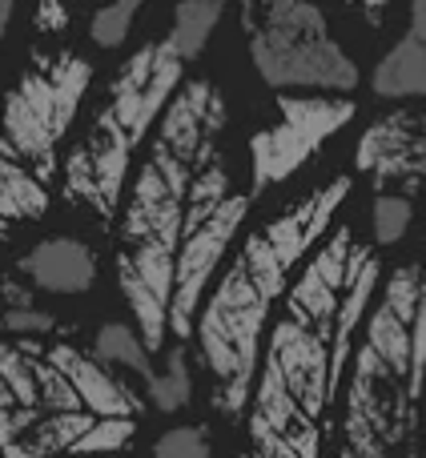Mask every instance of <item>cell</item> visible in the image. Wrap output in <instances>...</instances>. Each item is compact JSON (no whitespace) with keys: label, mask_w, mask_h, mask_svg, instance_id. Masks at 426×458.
<instances>
[{"label":"cell","mask_w":426,"mask_h":458,"mask_svg":"<svg viewBox=\"0 0 426 458\" xmlns=\"http://www.w3.org/2000/svg\"><path fill=\"white\" fill-rule=\"evenodd\" d=\"M48 362L69 378V386L77 390L81 406L89 414H97V419H133L137 414V398L129 394V386L113 370H105L97 358L77 354L72 346H56Z\"/></svg>","instance_id":"cell-12"},{"label":"cell","mask_w":426,"mask_h":458,"mask_svg":"<svg viewBox=\"0 0 426 458\" xmlns=\"http://www.w3.org/2000/svg\"><path fill=\"white\" fill-rule=\"evenodd\" d=\"M242 29L253 69L277 93L346 97L358 89V64L310 0H242Z\"/></svg>","instance_id":"cell-6"},{"label":"cell","mask_w":426,"mask_h":458,"mask_svg":"<svg viewBox=\"0 0 426 458\" xmlns=\"http://www.w3.org/2000/svg\"><path fill=\"white\" fill-rule=\"evenodd\" d=\"M93 350H97V362L105 366V370H113V374H137V378H149L153 374V350L141 342V334L133 330V326H125V322H105L101 326V334H97V342H93Z\"/></svg>","instance_id":"cell-15"},{"label":"cell","mask_w":426,"mask_h":458,"mask_svg":"<svg viewBox=\"0 0 426 458\" xmlns=\"http://www.w3.org/2000/svg\"><path fill=\"white\" fill-rule=\"evenodd\" d=\"M153 458H213L201 427H174L153 443Z\"/></svg>","instance_id":"cell-20"},{"label":"cell","mask_w":426,"mask_h":458,"mask_svg":"<svg viewBox=\"0 0 426 458\" xmlns=\"http://www.w3.org/2000/svg\"><path fill=\"white\" fill-rule=\"evenodd\" d=\"M221 13H226L221 0H177L174 21H169V37H166V45L174 48L177 61L185 64V61H198V56L206 53Z\"/></svg>","instance_id":"cell-14"},{"label":"cell","mask_w":426,"mask_h":458,"mask_svg":"<svg viewBox=\"0 0 426 458\" xmlns=\"http://www.w3.org/2000/svg\"><path fill=\"white\" fill-rule=\"evenodd\" d=\"M242 458H253V454H242Z\"/></svg>","instance_id":"cell-26"},{"label":"cell","mask_w":426,"mask_h":458,"mask_svg":"<svg viewBox=\"0 0 426 458\" xmlns=\"http://www.w3.org/2000/svg\"><path fill=\"white\" fill-rule=\"evenodd\" d=\"M221 125L209 129L201 141L198 165L190 177V193H185V217H182V245H177V266H174V298H169V330L177 342L193 334V318L206 298L213 274H217L221 258H226L229 242L237 237L245 214H250L253 198L234 190V177L221 157Z\"/></svg>","instance_id":"cell-7"},{"label":"cell","mask_w":426,"mask_h":458,"mask_svg":"<svg viewBox=\"0 0 426 458\" xmlns=\"http://www.w3.org/2000/svg\"><path fill=\"white\" fill-rule=\"evenodd\" d=\"M145 398L149 406H158L161 414H177L182 406H190L193 398V382H190V366H185V354L182 350H169L166 354V366H153V374L145 378Z\"/></svg>","instance_id":"cell-16"},{"label":"cell","mask_w":426,"mask_h":458,"mask_svg":"<svg viewBox=\"0 0 426 458\" xmlns=\"http://www.w3.org/2000/svg\"><path fill=\"white\" fill-rule=\"evenodd\" d=\"M414 222V201L406 193H379L371 206V229L382 245L403 242V233Z\"/></svg>","instance_id":"cell-19"},{"label":"cell","mask_w":426,"mask_h":458,"mask_svg":"<svg viewBox=\"0 0 426 458\" xmlns=\"http://www.w3.org/2000/svg\"><path fill=\"white\" fill-rule=\"evenodd\" d=\"M0 326L13 334H48L56 326V318L45 314V310H37V306H13L0 314Z\"/></svg>","instance_id":"cell-21"},{"label":"cell","mask_w":426,"mask_h":458,"mask_svg":"<svg viewBox=\"0 0 426 458\" xmlns=\"http://www.w3.org/2000/svg\"><path fill=\"white\" fill-rule=\"evenodd\" d=\"M406 32L426 45V0H411V24H406Z\"/></svg>","instance_id":"cell-23"},{"label":"cell","mask_w":426,"mask_h":458,"mask_svg":"<svg viewBox=\"0 0 426 458\" xmlns=\"http://www.w3.org/2000/svg\"><path fill=\"white\" fill-rule=\"evenodd\" d=\"M371 89L382 101H422L426 97V45L406 32L371 72Z\"/></svg>","instance_id":"cell-13"},{"label":"cell","mask_w":426,"mask_h":458,"mask_svg":"<svg viewBox=\"0 0 426 458\" xmlns=\"http://www.w3.org/2000/svg\"><path fill=\"white\" fill-rule=\"evenodd\" d=\"M422 398H426V390H422ZM419 435H422V446H426V422H422V430H419Z\"/></svg>","instance_id":"cell-25"},{"label":"cell","mask_w":426,"mask_h":458,"mask_svg":"<svg viewBox=\"0 0 426 458\" xmlns=\"http://www.w3.org/2000/svg\"><path fill=\"white\" fill-rule=\"evenodd\" d=\"M145 4H149V0H109V4H101L93 13V24H89L93 45L97 48H121L125 37L133 32V24H137V16H141Z\"/></svg>","instance_id":"cell-18"},{"label":"cell","mask_w":426,"mask_h":458,"mask_svg":"<svg viewBox=\"0 0 426 458\" xmlns=\"http://www.w3.org/2000/svg\"><path fill=\"white\" fill-rule=\"evenodd\" d=\"M21 274L45 293H85L97 282V258L77 237H45L21 258Z\"/></svg>","instance_id":"cell-11"},{"label":"cell","mask_w":426,"mask_h":458,"mask_svg":"<svg viewBox=\"0 0 426 458\" xmlns=\"http://www.w3.org/2000/svg\"><path fill=\"white\" fill-rule=\"evenodd\" d=\"M426 390V274L403 266L362 322L338 458H419Z\"/></svg>","instance_id":"cell-4"},{"label":"cell","mask_w":426,"mask_h":458,"mask_svg":"<svg viewBox=\"0 0 426 458\" xmlns=\"http://www.w3.org/2000/svg\"><path fill=\"white\" fill-rule=\"evenodd\" d=\"M221 4H229V0H221Z\"/></svg>","instance_id":"cell-27"},{"label":"cell","mask_w":426,"mask_h":458,"mask_svg":"<svg viewBox=\"0 0 426 458\" xmlns=\"http://www.w3.org/2000/svg\"><path fill=\"white\" fill-rule=\"evenodd\" d=\"M358 169L379 182L426 185V113H390L366 129Z\"/></svg>","instance_id":"cell-10"},{"label":"cell","mask_w":426,"mask_h":458,"mask_svg":"<svg viewBox=\"0 0 426 458\" xmlns=\"http://www.w3.org/2000/svg\"><path fill=\"white\" fill-rule=\"evenodd\" d=\"M226 121V101L209 81H190L174 93L161 113L158 141L137 169L117 242V282L133 310V330L158 354L169 330V298H174V266L182 245L185 193L198 165L201 141L213 125Z\"/></svg>","instance_id":"cell-2"},{"label":"cell","mask_w":426,"mask_h":458,"mask_svg":"<svg viewBox=\"0 0 426 458\" xmlns=\"http://www.w3.org/2000/svg\"><path fill=\"white\" fill-rule=\"evenodd\" d=\"M354 117V101L346 97H285L277 101V121L250 137V198L294 177L342 125Z\"/></svg>","instance_id":"cell-9"},{"label":"cell","mask_w":426,"mask_h":458,"mask_svg":"<svg viewBox=\"0 0 426 458\" xmlns=\"http://www.w3.org/2000/svg\"><path fill=\"white\" fill-rule=\"evenodd\" d=\"M45 206V185L13 161H0V217H37Z\"/></svg>","instance_id":"cell-17"},{"label":"cell","mask_w":426,"mask_h":458,"mask_svg":"<svg viewBox=\"0 0 426 458\" xmlns=\"http://www.w3.org/2000/svg\"><path fill=\"white\" fill-rule=\"evenodd\" d=\"M346 193L350 177H334L330 185L306 193L294 209L245 237L221 282L209 290L193 330L213 378V406L229 419H237L250 403L253 370L261 358V330L274 306L285 298V282L310 253V245L326 233Z\"/></svg>","instance_id":"cell-3"},{"label":"cell","mask_w":426,"mask_h":458,"mask_svg":"<svg viewBox=\"0 0 426 458\" xmlns=\"http://www.w3.org/2000/svg\"><path fill=\"white\" fill-rule=\"evenodd\" d=\"M354 253L358 242L350 229H334L285 290V314L269 330V346L258 358L261 378L253 386L250 435L261 458H318L322 414L342 386L334 378V322Z\"/></svg>","instance_id":"cell-1"},{"label":"cell","mask_w":426,"mask_h":458,"mask_svg":"<svg viewBox=\"0 0 426 458\" xmlns=\"http://www.w3.org/2000/svg\"><path fill=\"white\" fill-rule=\"evenodd\" d=\"M64 8L56 0H40V13H37V29H64Z\"/></svg>","instance_id":"cell-22"},{"label":"cell","mask_w":426,"mask_h":458,"mask_svg":"<svg viewBox=\"0 0 426 458\" xmlns=\"http://www.w3.org/2000/svg\"><path fill=\"white\" fill-rule=\"evenodd\" d=\"M4 29H8V21H4V16H0V40H4Z\"/></svg>","instance_id":"cell-24"},{"label":"cell","mask_w":426,"mask_h":458,"mask_svg":"<svg viewBox=\"0 0 426 458\" xmlns=\"http://www.w3.org/2000/svg\"><path fill=\"white\" fill-rule=\"evenodd\" d=\"M93 69L81 56L61 53L45 69L29 72L4 101V133L21 157L37 161V174L48 177L56 165V141L69 133L81 109Z\"/></svg>","instance_id":"cell-8"},{"label":"cell","mask_w":426,"mask_h":458,"mask_svg":"<svg viewBox=\"0 0 426 458\" xmlns=\"http://www.w3.org/2000/svg\"><path fill=\"white\" fill-rule=\"evenodd\" d=\"M177 89H182V61L174 56V48L166 40H149L145 48H137L113 81V93L97 113L85 145L69 157L64 193L89 206L101 222H109L121 206L129 157L145 141L158 113H166Z\"/></svg>","instance_id":"cell-5"}]
</instances>
